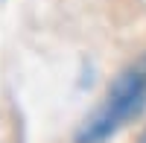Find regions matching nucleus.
<instances>
[{
  "mask_svg": "<svg viewBox=\"0 0 146 143\" xmlns=\"http://www.w3.org/2000/svg\"><path fill=\"white\" fill-rule=\"evenodd\" d=\"M146 108V56H140L131 67L114 79L102 105L96 108L76 132V143H102L117 134L129 120Z\"/></svg>",
  "mask_w": 146,
  "mask_h": 143,
  "instance_id": "obj_1",
  "label": "nucleus"
},
{
  "mask_svg": "<svg viewBox=\"0 0 146 143\" xmlns=\"http://www.w3.org/2000/svg\"><path fill=\"white\" fill-rule=\"evenodd\" d=\"M140 143H146V132H143V137H140Z\"/></svg>",
  "mask_w": 146,
  "mask_h": 143,
  "instance_id": "obj_2",
  "label": "nucleus"
}]
</instances>
